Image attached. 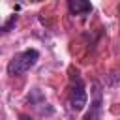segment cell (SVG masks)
<instances>
[{
  "mask_svg": "<svg viewBox=\"0 0 120 120\" xmlns=\"http://www.w3.org/2000/svg\"><path fill=\"white\" fill-rule=\"evenodd\" d=\"M39 60V52L36 49H28V51H22L21 54L13 56V60L8 64V73L11 77H17V75H22L26 71H30L36 62Z\"/></svg>",
  "mask_w": 120,
  "mask_h": 120,
  "instance_id": "cell-1",
  "label": "cell"
},
{
  "mask_svg": "<svg viewBox=\"0 0 120 120\" xmlns=\"http://www.w3.org/2000/svg\"><path fill=\"white\" fill-rule=\"evenodd\" d=\"M86 101H88V96H86V90H84V82L81 77L75 79L73 86H71V92H69V107L79 112L86 107Z\"/></svg>",
  "mask_w": 120,
  "mask_h": 120,
  "instance_id": "cell-2",
  "label": "cell"
},
{
  "mask_svg": "<svg viewBox=\"0 0 120 120\" xmlns=\"http://www.w3.org/2000/svg\"><path fill=\"white\" fill-rule=\"evenodd\" d=\"M68 6H69V11L73 15H84V13L92 11L90 0H68Z\"/></svg>",
  "mask_w": 120,
  "mask_h": 120,
  "instance_id": "cell-3",
  "label": "cell"
},
{
  "mask_svg": "<svg viewBox=\"0 0 120 120\" xmlns=\"http://www.w3.org/2000/svg\"><path fill=\"white\" fill-rule=\"evenodd\" d=\"M99 111H101V96H99V92H96V101L92 103V112L86 114V120H98Z\"/></svg>",
  "mask_w": 120,
  "mask_h": 120,
  "instance_id": "cell-4",
  "label": "cell"
},
{
  "mask_svg": "<svg viewBox=\"0 0 120 120\" xmlns=\"http://www.w3.org/2000/svg\"><path fill=\"white\" fill-rule=\"evenodd\" d=\"M19 118H21V120H36V118H32V116H28V114H21Z\"/></svg>",
  "mask_w": 120,
  "mask_h": 120,
  "instance_id": "cell-5",
  "label": "cell"
}]
</instances>
